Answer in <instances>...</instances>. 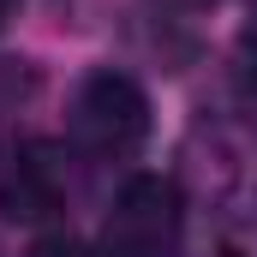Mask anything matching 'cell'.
Masks as SVG:
<instances>
[{"label": "cell", "mask_w": 257, "mask_h": 257, "mask_svg": "<svg viewBox=\"0 0 257 257\" xmlns=\"http://www.w3.org/2000/svg\"><path fill=\"white\" fill-rule=\"evenodd\" d=\"M144 138H150V96L138 90V78L114 66L90 72L72 96V144L96 162H126Z\"/></svg>", "instance_id": "obj_1"}, {"label": "cell", "mask_w": 257, "mask_h": 257, "mask_svg": "<svg viewBox=\"0 0 257 257\" xmlns=\"http://www.w3.org/2000/svg\"><path fill=\"white\" fill-rule=\"evenodd\" d=\"M186 245V203L162 174H138L120 186L102 221V257H180Z\"/></svg>", "instance_id": "obj_2"}, {"label": "cell", "mask_w": 257, "mask_h": 257, "mask_svg": "<svg viewBox=\"0 0 257 257\" xmlns=\"http://www.w3.org/2000/svg\"><path fill=\"white\" fill-rule=\"evenodd\" d=\"M66 203V168L36 138H0V215L6 221H48Z\"/></svg>", "instance_id": "obj_3"}, {"label": "cell", "mask_w": 257, "mask_h": 257, "mask_svg": "<svg viewBox=\"0 0 257 257\" xmlns=\"http://www.w3.org/2000/svg\"><path fill=\"white\" fill-rule=\"evenodd\" d=\"M233 90L245 96V108H257V24L233 42Z\"/></svg>", "instance_id": "obj_4"}, {"label": "cell", "mask_w": 257, "mask_h": 257, "mask_svg": "<svg viewBox=\"0 0 257 257\" xmlns=\"http://www.w3.org/2000/svg\"><path fill=\"white\" fill-rule=\"evenodd\" d=\"M30 257H90V251H84L78 239H60V233H54V239H42V245H36Z\"/></svg>", "instance_id": "obj_5"}, {"label": "cell", "mask_w": 257, "mask_h": 257, "mask_svg": "<svg viewBox=\"0 0 257 257\" xmlns=\"http://www.w3.org/2000/svg\"><path fill=\"white\" fill-rule=\"evenodd\" d=\"M6 18H12V0H0V30H6Z\"/></svg>", "instance_id": "obj_6"}, {"label": "cell", "mask_w": 257, "mask_h": 257, "mask_svg": "<svg viewBox=\"0 0 257 257\" xmlns=\"http://www.w3.org/2000/svg\"><path fill=\"white\" fill-rule=\"evenodd\" d=\"M180 6H203V0H180Z\"/></svg>", "instance_id": "obj_7"}, {"label": "cell", "mask_w": 257, "mask_h": 257, "mask_svg": "<svg viewBox=\"0 0 257 257\" xmlns=\"http://www.w3.org/2000/svg\"><path fill=\"white\" fill-rule=\"evenodd\" d=\"M251 6H257V0H251Z\"/></svg>", "instance_id": "obj_8"}]
</instances>
